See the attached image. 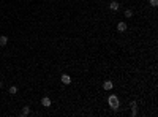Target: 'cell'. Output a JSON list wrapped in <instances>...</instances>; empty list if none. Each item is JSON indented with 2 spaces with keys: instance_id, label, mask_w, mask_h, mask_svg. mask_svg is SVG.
<instances>
[{
  "instance_id": "cell-3",
  "label": "cell",
  "mask_w": 158,
  "mask_h": 117,
  "mask_svg": "<svg viewBox=\"0 0 158 117\" xmlns=\"http://www.w3.org/2000/svg\"><path fill=\"white\" fill-rule=\"evenodd\" d=\"M103 87H104V90H112V87H114V82H112V81H104Z\"/></svg>"
},
{
  "instance_id": "cell-1",
  "label": "cell",
  "mask_w": 158,
  "mask_h": 117,
  "mask_svg": "<svg viewBox=\"0 0 158 117\" xmlns=\"http://www.w3.org/2000/svg\"><path fill=\"white\" fill-rule=\"evenodd\" d=\"M108 103H109V106L112 108L114 111H117L119 106H120V101H119V98L116 97V95H111V97L108 98Z\"/></svg>"
},
{
  "instance_id": "cell-5",
  "label": "cell",
  "mask_w": 158,
  "mask_h": 117,
  "mask_svg": "<svg viewBox=\"0 0 158 117\" xmlns=\"http://www.w3.org/2000/svg\"><path fill=\"white\" fill-rule=\"evenodd\" d=\"M41 105L44 106V108H49V106H51V100H49L48 97H43V98H41Z\"/></svg>"
},
{
  "instance_id": "cell-8",
  "label": "cell",
  "mask_w": 158,
  "mask_h": 117,
  "mask_svg": "<svg viewBox=\"0 0 158 117\" xmlns=\"http://www.w3.org/2000/svg\"><path fill=\"white\" fill-rule=\"evenodd\" d=\"M6 43H8V37L2 35L0 37V46H6Z\"/></svg>"
},
{
  "instance_id": "cell-7",
  "label": "cell",
  "mask_w": 158,
  "mask_h": 117,
  "mask_svg": "<svg viewBox=\"0 0 158 117\" xmlns=\"http://www.w3.org/2000/svg\"><path fill=\"white\" fill-rule=\"evenodd\" d=\"M29 114H30V108H29V106H24L22 108V112H21V116H29Z\"/></svg>"
},
{
  "instance_id": "cell-4",
  "label": "cell",
  "mask_w": 158,
  "mask_h": 117,
  "mask_svg": "<svg viewBox=\"0 0 158 117\" xmlns=\"http://www.w3.org/2000/svg\"><path fill=\"white\" fill-rule=\"evenodd\" d=\"M117 30H119V32H125V30H126V24L125 22H123V21H120V22H119L117 24Z\"/></svg>"
},
{
  "instance_id": "cell-12",
  "label": "cell",
  "mask_w": 158,
  "mask_h": 117,
  "mask_svg": "<svg viewBox=\"0 0 158 117\" xmlns=\"http://www.w3.org/2000/svg\"><path fill=\"white\" fill-rule=\"evenodd\" d=\"M150 5H152L153 8H155V6L158 5V0H150Z\"/></svg>"
},
{
  "instance_id": "cell-6",
  "label": "cell",
  "mask_w": 158,
  "mask_h": 117,
  "mask_svg": "<svg viewBox=\"0 0 158 117\" xmlns=\"http://www.w3.org/2000/svg\"><path fill=\"white\" fill-rule=\"evenodd\" d=\"M109 8H111L112 11H117L119 8H120V5H119V3L116 2V0H112V2H111V5H109Z\"/></svg>"
},
{
  "instance_id": "cell-9",
  "label": "cell",
  "mask_w": 158,
  "mask_h": 117,
  "mask_svg": "<svg viewBox=\"0 0 158 117\" xmlns=\"http://www.w3.org/2000/svg\"><path fill=\"white\" fill-rule=\"evenodd\" d=\"M131 108V116H138V105H133V106H130Z\"/></svg>"
},
{
  "instance_id": "cell-11",
  "label": "cell",
  "mask_w": 158,
  "mask_h": 117,
  "mask_svg": "<svg viewBox=\"0 0 158 117\" xmlns=\"http://www.w3.org/2000/svg\"><path fill=\"white\" fill-rule=\"evenodd\" d=\"M131 16H133V11H131V10H126V11H125V18H131Z\"/></svg>"
},
{
  "instance_id": "cell-10",
  "label": "cell",
  "mask_w": 158,
  "mask_h": 117,
  "mask_svg": "<svg viewBox=\"0 0 158 117\" xmlns=\"http://www.w3.org/2000/svg\"><path fill=\"white\" fill-rule=\"evenodd\" d=\"M14 93H18V87H16V85H11L10 87V95H14Z\"/></svg>"
},
{
  "instance_id": "cell-2",
  "label": "cell",
  "mask_w": 158,
  "mask_h": 117,
  "mask_svg": "<svg viewBox=\"0 0 158 117\" xmlns=\"http://www.w3.org/2000/svg\"><path fill=\"white\" fill-rule=\"evenodd\" d=\"M60 81H62V84H65V85H68L71 82V78L68 76V75H62V78H60Z\"/></svg>"
}]
</instances>
